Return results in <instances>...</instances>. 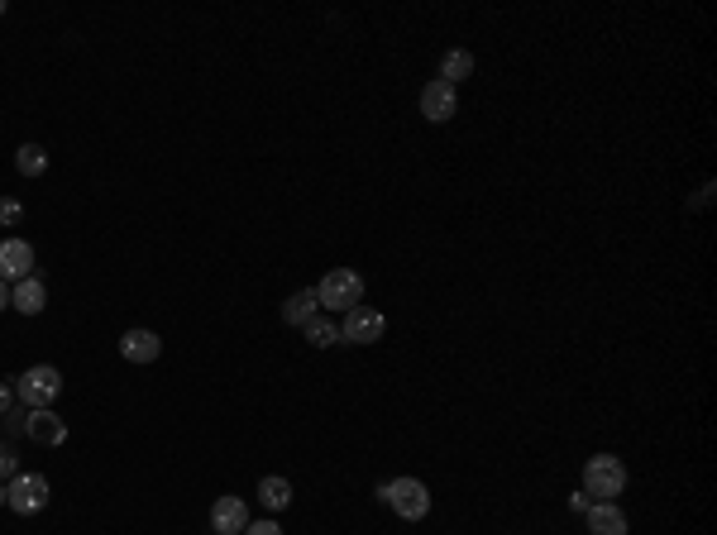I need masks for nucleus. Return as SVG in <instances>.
Returning <instances> with one entry per match:
<instances>
[{
  "mask_svg": "<svg viewBox=\"0 0 717 535\" xmlns=\"http://www.w3.org/2000/svg\"><path fill=\"white\" fill-rule=\"evenodd\" d=\"M10 383H15V402H24V411L53 407V402L63 397V373H58L53 364L24 368L20 378H10Z\"/></svg>",
  "mask_w": 717,
  "mask_h": 535,
  "instance_id": "f257e3e1",
  "label": "nucleus"
},
{
  "mask_svg": "<svg viewBox=\"0 0 717 535\" xmlns=\"http://www.w3.org/2000/svg\"><path fill=\"white\" fill-rule=\"evenodd\" d=\"M584 493L593 502H617L627 493V464L617 454H593L584 459Z\"/></svg>",
  "mask_w": 717,
  "mask_h": 535,
  "instance_id": "f03ea898",
  "label": "nucleus"
},
{
  "mask_svg": "<svg viewBox=\"0 0 717 535\" xmlns=\"http://www.w3.org/2000/svg\"><path fill=\"white\" fill-rule=\"evenodd\" d=\"M316 301H321V311H354L359 301H364V273H354V268H330L326 278L316 282Z\"/></svg>",
  "mask_w": 717,
  "mask_h": 535,
  "instance_id": "7ed1b4c3",
  "label": "nucleus"
},
{
  "mask_svg": "<svg viewBox=\"0 0 717 535\" xmlns=\"http://www.w3.org/2000/svg\"><path fill=\"white\" fill-rule=\"evenodd\" d=\"M378 497H383L402 521H421V516L431 512V488H426L421 478H388V483L378 488Z\"/></svg>",
  "mask_w": 717,
  "mask_h": 535,
  "instance_id": "20e7f679",
  "label": "nucleus"
},
{
  "mask_svg": "<svg viewBox=\"0 0 717 535\" xmlns=\"http://www.w3.org/2000/svg\"><path fill=\"white\" fill-rule=\"evenodd\" d=\"M5 507L15 516H39L48 507V478L44 473H15L5 483Z\"/></svg>",
  "mask_w": 717,
  "mask_h": 535,
  "instance_id": "39448f33",
  "label": "nucleus"
},
{
  "mask_svg": "<svg viewBox=\"0 0 717 535\" xmlns=\"http://www.w3.org/2000/svg\"><path fill=\"white\" fill-rule=\"evenodd\" d=\"M383 330H388V316H383V311L354 306V311H345V321H340V344H378Z\"/></svg>",
  "mask_w": 717,
  "mask_h": 535,
  "instance_id": "423d86ee",
  "label": "nucleus"
},
{
  "mask_svg": "<svg viewBox=\"0 0 717 535\" xmlns=\"http://www.w3.org/2000/svg\"><path fill=\"white\" fill-rule=\"evenodd\" d=\"M24 278H34V244L20 235L0 239V282L15 287V282H24Z\"/></svg>",
  "mask_w": 717,
  "mask_h": 535,
  "instance_id": "0eeeda50",
  "label": "nucleus"
},
{
  "mask_svg": "<svg viewBox=\"0 0 717 535\" xmlns=\"http://www.w3.org/2000/svg\"><path fill=\"white\" fill-rule=\"evenodd\" d=\"M421 115L431 120V125H445V120H455L459 115V86H450V82H426L421 86Z\"/></svg>",
  "mask_w": 717,
  "mask_h": 535,
  "instance_id": "6e6552de",
  "label": "nucleus"
},
{
  "mask_svg": "<svg viewBox=\"0 0 717 535\" xmlns=\"http://www.w3.org/2000/svg\"><path fill=\"white\" fill-rule=\"evenodd\" d=\"M24 435H29V440H39L44 450H58V445H67V421L53 407H39V411H29V416H24Z\"/></svg>",
  "mask_w": 717,
  "mask_h": 535,
  "instance_id": "1a4fd4ad",
  "label": "nucleus"
},
{
  "mask_svg": "<svg viewBox=\"0 0 717 535\" xmlns=\"http://www.w3.org/2000/svg\"><path fill=\"white\" fill-rule=\"evenodd\" d=\"M249 526V502L244 497H216V507H211V531L216 535H244Z\"/></svg>",
  "mask_w": 717,
  "mask_h": 535,
  "instance_id": "9d476101",
  "label": "nucleus"
},
{
  "mask_svg": "<svg viewBox=\"0 0 717 535\" xmlns=\"http://www.w3.org/2000/svg\"><path fill=\"white\" fill-rule=\"evenodd\" d=\"M158 354H163V340L153 330H125L120 335V359L125 364H153Z\"/></svg>",
  "mask_w": 717,
  "mask_h": 535,
  "instance_id": "9b49d317",
  "label": "nucleus"
},
{
  "mask_svg": "<svg viewBox=\"0 0 717 535\" xmlns=\"http://www.w3.org/2000/svg\"><path fill=\"white\" fill-rule=\"evenodd\" d=\"M584 521H588V535H627L631 531L627 512H622L617 502H593L584 512Z\"/></svg>",
  "mask_w": 717,
  "mask_h": 535,
  "instance_id": "f8f14e48",
  "label": "nucleus"
},
{
  "mask_svg": "<svg viewBox=\"0 0 717 535\" xmlns=\"http://www.w3.org/2000/svg\"><path fill=\"white\" fill-rule=\"evenodd\" d=\"M10 306H15V311H24V316H39V311L48 306V287L39 278L15 282V287H10Z\"/></svg>",
  "mask_w": 717,
  "mask_h": 535,
  "instance_id": "ddd939ff",
  "label": "nucleus"
},
{
  "mask_svg": "<svg viewBox=\"0 0 717 535\" xmlns=\"http://www.w3.org/2000/svg\"><path fill=\"white\" fill-rule=\"evenodd\" d=\"M259 502L268 516H283L287 507H292V483L287 478H278V473H268V478H259Z\"/></svg>",
  "mask_w": 717,
  "mask_h": 535,
  "instance_id": "4468645a",
  "label": "nucleus"
},
{
  "mask_svg": "<svg viewBox=\"0 0 717 535\" xmlns=\"http://www.w3.org/2000/svg\"><path fill=\"white\" fill-rule=\"evenodd\" d=\"M311 316H321V301H316V287H302V292H292V297L283 301V321L297 325L302 330Z\"/></svg>",
  "mask_w": 717,
  "mask_h": 535,
  "instance_id": "2eb2a0df",
  "label": "nucleus"
},
{
  "mask_svg": "<svg viewBox=\"0 0 717 535\" xmlns=\"http://www.w3.org/2000/svg\"><path fill=\"white\" fill-rule=\"evenodd\" d=\"M469 77H474V53H469V48H450V53L440 58V82L459 86V82H469Z\"/></svg>",
  "mask_w": 717,
  "mask_h": 535,
  "instance_id": "dca6fc26",
  "label": "nucleus"
},
{
  "mask_svg": "<svg viewBox=\"0 0 717 535\" xmlns=\"http://www.w3.org/2000/svg\"><path fill=\"white\" fill-rule=\"evenodd\" d=\"M15 172H20V177H44L48 172L44 144H20V149H15Z\"/></svg>",
  "mask_w": 717,
  "mask_h": 535,
  "instance_id": "f3484780",
  "label": "nucleus"
},
{
  "mask_svg": "<svg viewBox=\"0 0 717 535\" xmlns=\"http://www.w3.org/2000/svg\"><path fill=\"white\" fill-rule=\"evenodd\" d=\"M302 330H306V340L316 344V349H330V344H340V321H330V316H311Z\"/></svg>",
  "mask_w": 717,
  "mask_h": 535,
  "instance_id": "a211bd4d",
  "label": "nucleus"
},
{
  "mask_svg": "<svg viewBox=\"0 0 717 535\" xmlns=\"http://www.w3.org/2000/svg\"><path fill=\"white\" fill-rule=\"evenodd\" d=\"M15 473H20V454H15L10 440H0V483H10Z\"/></svg>",
  "mask_w": 717,
  "mask_h": 535,
  "instance_id": "6ab92c4d",
  "label": "nucleus"
},
{
  "mask_svg": "<svg viewBox=\"0 0 717 535\" xmlns=\"http://www.w3.org/2000/svg\"><path fill=\"white\" fill-rule=\"evenodd\" d=\"M20 220H24V206H20V201H15V196H0V225H5V230H15Z\"/></svg>",
  "mask_w": 717,
  "mask_h": 535,
  "instance_id": "aec40b11",
  "label": "nucleus"
},
{
  "mask_svg": "<svg viewBox=\"0 0 717 535\" xmlns=\"http://www.w3.org/2000/svg\"><path fill=\"white\" fill-rule=\"evenodd\" d=\"M244 535H283V526H278L273 516H263V521H249V526H244Z\"/></svg>",
  "mask_w": 717,
  "mask_h": 535,
  "instance_id": "412c9836",
  "label": "nucleus"
},
{
  "mask_svg": "<svg viewBox=\"0 0 717 535\" xmlns=\"http://www.w3.org/2000/svg\"><path fill=\"white\" fill-rule=\"evenodd\" d=\"M24 416H29V411H5V416H0V421H5V435H24Z\"/></svg>",
  "mask_w": 717,
  "mask_h": 535,
  "instance_id": "4be33fe9",
  "label": "nucleus"
},
{
  "mask_svg": "<svg viewBox=\"0 0 717 535\" xmlns=\"http://www.w3.org/2000/svg\"><path fill=\"white\" fill-rule=\"evenodd\" d=\"M588 507H593V497H588L584 488H579V493H569V512H574V516H584Z\"/></svg>",
  "mask_w": 717,
  "mask_h": 535,
  "instance_id": "5701e85b",
  "label": "nucleus"
},
{
  "mask_svg": "<svg viewBox=\"0 0 717 535\" xmlns=\"http://www.w3.org/2000/svg\"><path fill=\"white\" fill-rule=\"evenodd\" d=\"M15 411V383H0V416Z\"/></svg>",
  "mask_w": 717,
  "mask_h": 535,
  "instance_id": "b1692460",
  "label": "nucleus"
},
{
  "mask_svg": "<svg viewBox=\"0 0 717 535\" xmlns=\"http://www.w3.org/2000/svg\"><path fill=\"white\" fill-rule=\"evenodd\" d=\"M10 306V282H0V311Z\"/></svg>",
  "mask_w": 717,
  "mask_h": 535,
  "instance_id": "393cba45",
  "label": "nucleus"
},
{
  "mask_svg": "<svg viewBox=\"0 0 717 535\" xmlns=\"http://www.w3.org/2000/svg\"><path fill=\"white\" fill-rule=\"evenodd\" d=\"M0 507H5V483H0Z\"/></svg>",
  "mask_w": 717,
  "mask_h": 535,
  "instance_id": "a878e982",
  "label": "nucleus"
},
{
  "mask_svg": "<svg viewBox=\"0 0 717 535\" xmlns=\"http://www.w3.org/2000/svg\"><path fill=\"white\" fill-rule=\"evenodd\" d=\"M0 15H5V0H0Z\"/></svg>",
  "mask_w": 717,
  "mask_h": 535,
  "instance_id": "bb28decb",
  "label": "nucleus"
}]
</instances>
